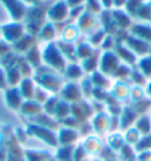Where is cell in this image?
<instances>
[{"label":"cell","mask_w":151,"mask_h":161,"mask_svg":"<svg viewBox=\"0 0 151 161\" xmlns=\"http://www.w3.org/2000/svg\"><path fill=\"white\" fill-rule=\"evenodd\" d=\"M12 27H13V25L7 26V27L4 26V34H6L7 40H16V39L19 40V37L21 34V29L19 26H14V29H12Z\"/></svg>","instance_id":"obj_1"},{"label":"cell","mask_w":151,"mask_h":161,"mask_svg":"<svg viewBox=\"0 0 151 161\" xmlns=\"http://www.w3.org/2000/svg\"><path fill=\"white\" fill-rule=\"evenodd\" d=\"M80 74H81V70H80L79 67L70 66V69H69V76L70 77H79Z\"/></svg>","instance_id":"obj_2"},{"label":"cell","mask_w":151,"mask_h":161,"mask_svg":"<svg viewBox=\"0 0 151 161\" xmlns=\"http://www.w3.org/2000/svg\"><path fill=\"white\" fill-rule=\"evenodd\" d=\"M143 63H141V69L144 70V73L145 74H151V60H150V64L147 63V58L145 60H141Z\"/></svg>","instance_id":"obj_3"}]
</instances>
